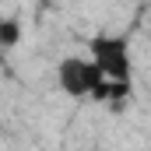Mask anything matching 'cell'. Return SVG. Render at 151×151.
<instances>
[{"instance_id":"cell-4","label":"cell","mask_w":151,"mask_h":151,"mask_svg":"<svg viewBox=\"0 0 151 151\" xmlns=\"http://www.w3.org/2000/svg\"><path fill=\"white\" fill-rule=\"evenodd\" d=\"M0 53H4V49H0Z\"/></svg>"},{"instance_id":"cell-3","label":"cell","mask_w":151,"mask_h":151,"mask_svg":"<svg viewBox=\"0 0 151 151\" xmlns=\"http://www.w3.org/2000/svg\"><path fill=\"white\" fill-rule=\"evenodd\" d=\"M21 42V25L18 18H0V49H11Z\"/></svg>"},{"instance_id":"cell-2","label":"cell","mask_w":151,"mask_h":151,"mask_svg":"<svg viewBox=\"0 0 151 151\" xmlns=\"http://www.w3.org/2000/svg\"><path fill=\"white\" fill-rule=\"evenodd\" d=\"M99 84H102V74L81 53H70V56H63L56 63V88L63 95H70V99H95Z\"/></svg>"},{"instance_id":"cell-1","label":"cell","mask_w":151,"mask_h":151,"mask_svg":"<svg viewBox=\"0 0 151 151\" xmlns=\"http://www.w3.org/2000/svg\"><path fill=\"white\" fill-rule=\"evenodd\" d=\"M88 60L95 63V70L102 81H130L134 60H130V42L113 32H99L88 39Z\"/></svg>"}]
</instances>
